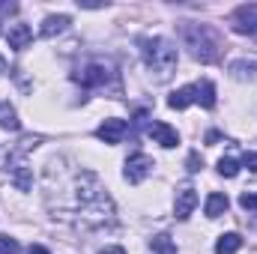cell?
I'll use <instances>...</instances> for the list:
<instances>
[{"instance_id": "obj_25", "label": "cell", "mask_w": 257, "mask_h": 254, "mask_svg": "<svg viewBox=\"0 0 257 254\" xmlns=\"http://www.w3.org/2000/svg\"><path fill=\"white\" fill-rule=\"evenodd\" d=\"M27 254H51V251H48V248H42V245H30Z\"/></svg>"}, {"instance_id": "obj_26", "label": "cell", "mask_w": 257, "mask_h": 254, "mask_svg": "<svg viewBox=\"0 0 257 254\" xmlns=\"http://www.w3.org/2000/svg\"><path fill=\"white\" fill-rule=\"evenodd\" d=\"M102 254H126V248H120V245H111V248H105Z\"/></svg>"}, {"instance_id": "obj_10", "label": "cell", "mask_w": 257, "mask_h": 254, "mask_svg": "<svg viewBox=\"0 0 257 254\" xmlns=\"http://www.w3.org/2000/svg\"><path fill=\"white\" fill-rule=\"evenodd\" d=\"M72 24V18L69 15H48L45 21H42V27H39V33L45 36V39H54L57 33H63L66 27Z\"/></svg>"}, {"instance_id": "obj_21", "label": "cell", "mask_w": 257, "mask_h": 254, "mask_svg": "<svg viewBox=\"0 0 257 254\" xmlns=\"http://www.w3.org/2000/svg\"><path fill=\"white\" fill-rule=\"evenodd\" d=\"M0 254H18V242L12 236H0Z\"/></svg>"}, {"instance_id": "obj_24", "label": "cell", "mask_w": 257, "mask_h": 254, "mask_svg": "<svg viewBox=\"0 0 257 254\" xmlns=\"http://www.w3.org/2000/svg\"><path fill=\"white\" fill-rule=\"evenodd\" d=\"M18 9V3H0V15H6V12H15Z\"/></svg>"}, {"instance_id": "obj_19", "label": "cell", "mask_w": 257, "mask_h": 254, "mask_svg": "<svg viewBox=\"0 0 257 254\" xmlns=\"http://www.w3.org/2000/svg\"><path fill=\"white\" fill-rule=\"evenodd\" d=\"M230 72H233L236 78L254 75V72H257V60H236V63H230Z\"/></svg>"}, {"instance_id": "obj_15", "label": "cell", "mask_w": 257, "mask_h": 254, "mask_svg": "<svg viewBox=\"0 0 257 254\" xmlns=\"http://www.w3.org/2000/svg\"><path fill=\"white\" fill-rule=\"evenodd\" d=\"M239 248H242V236L239 233H224L215 242V254H236Z\"/></svg>"}, {"instance_id": "obj_27", "label": "cell", "mask_w": 257, "mask_h": 254, "mask_svg": "<svg viewBox=\"0 0 257 254\" xmlns=\"http://www.w3.org/2000/svg\"><path fill=\"white\" fill-rule=\"evenodd\" d=\"M0 72H6V60L3 57H0Z\"/></svg>"}, {"instance_id": "obj_5", "label": "cell", "mask_w": 257, "mask_h": 254, "mask_svg": "<svg viewBox=\"0 0 257 254\" xmlns=\"http://www.w3.org/2000/svg\"><path fill=\"white\" fill-rule=\"evenodd\" d=\"M153 168H156V165H153V159H150L147 153H135V156L126 159V180L138 186V183H144V180L153 174Z\"/></svg>"}, {"instance_id": "obj_13", "label": "cell", "mask_w": 257, "mask_h": 254, "mask_svg": "<svg viewBox=\"0 0 257 254\" xmlns=\"http://www.w3.org/2000/svg\"><path fill=\"white\" fill-rule=\"evenodd\" d=\"M194 90H197V105H200V108H215V84H212L209 78L197 81Z\"/></svg>"}, {"instance_id": "obj_8", "label": "cell", "mask_w": 257, "mask_h": 254, "mask_svg": "<svg viewBox=\"0 0 257 254\" xmlns=\"http://www.w3.org/2000/svg\"><path fill=\"white\" fill-rule=\"evenodd\" d=\"M147 135H150L156 144H162L165 150H171V147H177V144H180V135H177V129H171L168 123H159V120L147 126Z\"/></svg>"}, {"instance_id": "obj_22", "label": "cell", "mask_w": 257, "mask_h": 254, "mask_svg": "<svg viewBox=\"0 0 257 254\" xmlns=\"http://www.w3.org/2000/svg\"><path fill=\"white\" fill-rule=\"evenodd\" d=\"M186 168H189L192 174H197V171L203 168V159H200V153H189V159H186Z\"/></svg>"}, {"instance_id": "obj_4", "label": "cell", "mask_w": 257, "mask_h": 254, "mask_svg": "<svg viewBox=\"0 0 257 254\" xmlns=\"http://www.w3.org/2000/svg\"><path fill=\"white\" fill-rule=\"evenodd\" d=\"M111 66L105 63H87L84 69H78L75 72V81L81 84V87H105L108 81H111Z\"/></svg>"}, {"instance_id": "obj_12", "label": "cell", "mask_w": 257, "mask_h": 254, "mask_svg": "<svg viewBox=\"0 0 257 254\" xmlns=\"http://www.w3.org/2000/svg\"><path fill=\"white\" fill-rule=\"evenodd\" d=\"M168 105H171L174 111H183V108H189V105H197V90H194V84L183 87V90H177V93H171Z\"/></svg>"}, {"instance_id": "obj_14", "label": "cell", "mask_w": 257, "mask_h": 254, "mask_svg": "<svg viewBox=\"0 0 257 254\" xmlns=\"http://www.w3.org/2000/svg\"><path fill=\"white\" fill-rule=\"evenodd\" d=\"M227 206H230V200H227V194H221V191H212V194L206 197V215H209V218L224 215Z\"/></svg>"}, {"instance_id": "obj_9", "label": "cell", "mask_w": 257, "mask_h": 254, "mask_svg": "<svg viewBox=\"0 0 257 254\" xmlns=\"http://www.w3.org/2000/svg\"><path fill=\"white\" fill-rule=\"evenodd\" d=\"M194 206H197V191H194L192 186H183V189L177 191V203H174L177 218H180V221H186V218L192 215Z\"/></svg>"}, {"instance_id": "obj_6", "label": "cell", "mask_w": 257, "mask_h": 254, "mask_svg": "<svg viewBox=\"0 0 257 254\" xmlns=\"http://www.w3.org/2000/svg\"><path fill=\"white\" fill-rule=\"evenodd\" d=\"M126 132H128L126 120H120V117H108V120H105L102 126L96 129V138L114 147V144H120V141L126 138Z\"/></svg>"}, {"instance_id": "obj_18", "label": "cell", "mask_w": 257, "mask_h": 254, "mask_svg": "<svg viewBox=\"0 0 257 254\" xmlns=\"http://www.w3.org/2000/svg\"><path fill=\"white\" fill-rule=\"evenodd\" d=\"M218 174H221V177H236V174H239V162L230 159V156H221V159H218Z\"/></svg>"}, {"instance_id": "obj_11", "label": "cell", "mask_w": 257, "mask_h": 254, "mask_svg": "<svg viewBox=\"0 0 257 254\" xmlns=\"http://www.w3.org/2000/svg\"><path fill=\"white\" fill-rule=\"evenodd\" d=\"M9 48H15V51H24L27 45H30V39H33V30L27 27V24H12V30H9Z\"/></svg>"}, {"instance_id": "obj_17", "label": "cell", "mask_w": 257, "mask_h": 254, "mask_svg": "<svg viewBox=\"0 0 257 254\" xmlns=\"http://www.w3.org/2000/svg\"><path fill=\"white\" fill-rule=\"evenodd\" d=\"M150 248L156 254H177V242H174L168 233H159V236L150 239Z\"/></svg>"}, {"instance_id": "obj_3", "label": "cell", "mask_w": 257, "mask_h": 254, "mask_svg": "<svg viewBox=\"0 0 257 254\" xmlns=\"http://www.w3.org/2000/svg\"><path fill=\"white\" fill-rule=\"evenodd\" d=\"M186 36V45L192 48V57L200 63H215L218 54H221V39L206 27V24H192L183 30Z\"/></svg>"}, {"instance_id": "obj_16", "label": "cell", "mask_w": 257, "mask_h": 254, "mask_svg": "<svg viewBox=\"0 0 257 254\" xmlns=\"http://www.w3.org/2000/svg\"><path fill=\"white\" fill-rule=\"evenodd\" d=\"M0 126L6 129V132H18V114H15V108L9 105V102H0Z\"/></svg>"}, {"instance_id": "obj_23", "label": "cell", "mask_w": 257, "mask_h": 254, "mask_svg": "<svg viewBox=\"0 0 257 254\" xmlns=\"http://www.w3.org/2000/svg\"><path fill=\"white\" fill-rule=\"evenodd\" d=\"M242 165H245L248 171H254V174H257V153H245V156H242Z\"/></svg>"}, {"instance_id": "obj_7", "label": "cell", "mask_w": 257, "mask_h": 254, "mask_svg": "<svg viewBox=\"0 0 257 254\" xmlns=\"http://www.w3.org/2000/svg\"><path fill=\"white\" fill-rule=\"evenodd\" d=\"M233 30H236V33L257 36V3H251V6H239V9L233 12Z\"/></svg>"}, {"instance_id": "obj_2", "label": "cell", "mask_w": 257, "mask_h": 254, "mask_svg": "<svg viewBox=\"0 0 257 254\" xmlns=\"http://www.w3.org/2000/svg\"><path fill=\"white\" fill-rule=\"evenodd\" d=\"M141 54H144V63L150 72H156L159 81H168L177 69V48L174 42L162 39V36H153V39H141Z\"/></svg>"}, {"instance_id": "obj_1", "label": "cell", "mask_w": 257, "mask_h": 254, "mask_svg": "<svg viewBox=\"0 0 257 254\" xmlns=\"http://www.w3.org/2000/svg\"><path fill=\"white\" fill-rule=\"evenodd\" d=\"M78 203H81V221L90 230H102L114 224V203L96 174H81L78 180Z\"/></svg>"}, {"instance_id": "obj_20", "label": "cell", "mask_w": 257, "mask_h": 254, "mask_svg": "<svg viewBox=\"0 0 257 254\" xmlns=\"http://www.w3.org/2000/svg\"><path fill=\"white\" fill-rule=\"evenodd\" d=\"M239 206H242V209H257V189L242 191V194H239Z\"/></svg>"}]
</instances>
